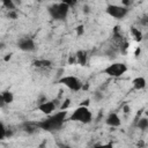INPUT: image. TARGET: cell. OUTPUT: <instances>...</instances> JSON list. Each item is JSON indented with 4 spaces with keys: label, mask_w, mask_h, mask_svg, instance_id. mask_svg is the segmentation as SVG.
Instances as JSON below:
<instances>
[{
    "label": "cell",
    "mask_w": 148,
    "mask_h": 148,
    "mask_svg": "<svg viewBox=\"0 0 148 148\" xmlns=\"http://www.w3.org/2000/svg\"><path fill=\"white\" fill-rule=\"evenodd\" d=\"M86 54H87V53H86L84 51H77V52H76V56H75V57L77 58V61H79L80 64H82V65L86 62V57H87Z\"/></svg>",
    "instance_id": "obj_16"
},
{
    "label": "cell",
    "mask_w": 148,
    "mask_h": 148,
    "mask_svg": "<svg viewBox=\"0 0 148 148\" xmlns=\"http://www.w3.org/2000/svg\"><path fill=\"white\" fill-rule=\"evenodd\" d=\"M136 126H138V128H140V130H142V131L148 130V118H147V117H141V118L138 120Z\"/></svg>",
    "instance_id": "obj_12"
},
{
    "label": "cell",
    "mask_w": 148,
    "mask_h": 148,
    "mask_svg": "<svg viewBox=\"0 0 148 148\" xmlns=\"http://www.w3.org/2000/svg\"><path fill=\"white\" fill-rule=\"evenodd\" d=\"M6 134H7V128H6L5 124H3V121H1L0 123V139L3 140L6 138Z\"/></svg>",
    "instance_id": "obj_17"
},
{
    "label": "cell",
    "mask_w": 148,
    "mask_h": 148,
    "mask_svg": "<svg viewBox=\"0 0 148 148\" xmlns=\"http://www.w3.org/2000/svg\"><path fill=\"white\" fill-rule=\"evenodd\" d=\"M146 86H147V80L143 76H136L132 80V87H133V89H135L138 91L145 89Z\"/></svg>",
    "instance_id": "obj_11"
},
{
    "label": "cell",
    "mask_w": 148,
    "mask_h": 148,
    "mask_svg": "<svg viewBox=\"0 0 148 148\" xmlns=\"http://www.w3.org/2000/svg\"><path fill=\"white\" fill-rule=\"evenodd\" d=\"M14 102V94L10 90H3L0 95V106L3 108L5 105H9Z\"/></svg>",
    "instance_id": "obj_10"
},
{
    "label": "cell",
    "mask_w": 148,
    "mask_h": 148,
    "mask_svg": "<svg viewBox=\"0 0 148 148\" xmlns=\"http://www.w3.org/2000/svg\"><path fill=\"white\" fill-rule=\"evenodd\" d=\"M34 65L37 67H49V66H51V61L46 60V59H42V60H36L34 62Z\"/></svg>",
    "instance_id": "obj_14"
},
{
    "label": "cell",
    "mask_w": 148,
    "mask_h": 148,
    "mask_svg": "<svg viewBox=\"0 0 148 148\" xmlns=\"http://www.w3.org/2000/svg\"><path fill=\"white\" fill-rule=\"evenodd\" d=\"M127 69L128 68H127V65L125 62L114 61V62H111L110 65H108L103 69V73L110 77H120L127 72Z\"/></svg>",
    "instance_id": "obj_4"
},
{
    "label": "cell",
    "mask_w": 148,
    "mask_h": 148,
    "mask_svg": "<svg viewBox=\"0 0 148 148\" xmlns=\"http://www.w3.org/2000/svg\"><path fill=\"white\" fill-rule=\"evenodd\" d=\"M66 117H67V111L66 110H60V111L56 112L54 114L50 116L49 118L38 121L36 124V126L44 130V131H47V132L57 131L64 125V123L66 120Z\"/></svg>",
    "instance_id": "obj_1"
},
{
    "label": "cell",
    "mask_w": 148,
    "mask_h": 148,
    "mask_svg": "<svg viewBox=\"0 0 148 148\" xmlns=\"http://www.w3.org/2000/svg\"><path fill=\"white\" fill-rule=\"evenodd\" d=\"M105 12L111 17H113L116 20H121V18H124L128 14V8L126 6H123V5L111 3V5H108L106 6Z\"/></svg>",
    "instance_id": "obj_6"
},
{
    "label": "cell",
    "mask_w": 148,
    "mask_h": 148,
    "mask_svg": "<svg viewBox=\"0 0 148 148\" xmlns=\"http://www.w3.org/2000/svg\"><path fill=\"white\" fill-rule=\"evenodd\" d=\"M37 110L46 116H50L56 111V103L54 101H44L40 104H38Z\"/></svg>",
    "instance_id": "obj_8"
},
{
    "label": "cell",
    "mask_w": 148,
    "mask_h": 148,
    "mask_svg": "<svg viewBox=\"0 0 148 148\" xmlns=\"http://www.w3.org/2000/svg\"><path fill=\"white\" fill-rule=\"evenodd\" d=\"M17 47L23 52H34L36 50V43L31 37H21L17 40Z\"/></svg>",
    "instance_id": "obj_7"
},
{
    "label": "cell",
    "mask_w": 148,
    "mask_h": 148,
    "mask_svg": "<svg viewBox=\"0 0 148 148\" xmlns=\"http://www.w3.org/2000/svg\"><path fill=\"white\" fill-rule=\"evenodd\" d=\"M2 5L3 7H6V9L10 10H15V3L12 0H2Z\"/></svg>",
    "instance_id": "obj_15"
},
{
    "label": "cell",
    "mask_w": 148,
    "mask_h": 148,
    "mask_svg": "<svg viewBox=\"0 0 148 148\" xmlns=\"http://www.w3.org/2000/svg\"><path fill=\"white\" fill-rule=\"evenodd\" d=\"M69 3L68 2H58V3H53L52 6L49 7V13L52 16V18L61 21L65 20L69 13Z\"/></svg>",
    "instance_id": "obj_3"
},
{
    "label": "cell",
    "mask_w": 148,
    "mask_h": 148,
    "mask_svg": "<svg viewBox=\"0 0 148 148\" xmlns=\"http://www.w3.org/2000/svg\"><path fill=\"white\" fill-rule=\"evenodd\" d=\"M69 120L80 124H89L92 120V112L88 106L80 105L76 109H74V111H72L69 116Z\"/></svg>",
    "instance_id": "obj_2"
},
{
    "label": "cell",
    "mask_w": 148,
    "mask_h": 148,
    "mask_svg": "<svg viewBox=\"0 0 148 148\" xmlns=\"http://www.w3.org/2000/svg\"><path fill=\"white\" fill-rule=\"evenodd\" d=\"M131 34H132V36L134 37V39L138 40V42H140V40L142 39V34H141V31H140L139 29L132 27V28H131Z\"/></svg>",
    "instance_id": "obj_13"
},
{
    "label": "cell",
    "mask_w": 148,
    "mask_h": 148,
    "mask_svg": "<svg viewBox=\"0 0 148 148\" xmlns=\"http://www.w3.org/2000/svg\"><path fill=\"white\" fill-rule=\"evenodd\" d=\"M94 148H113V145L108 142V143H97L94 146Z\"/></svg>",
    "instance_id": "obj_18"
},
{
    "label": "cell",
    "mask_w": 148,
    "mask_h": 148,
    "mask_svg": "<svg viewBox=\"0 0 148 148\" xmlns=\"http://www.w3.org/2000/svg\"><path fill=\"white\" fill-rule=\"evenodd\" d=\"M59 83H61L62 86H65L66 88H68L72 91H80L83 88V83L82 81L74 75H64L59 79Z\"/></svg>",
    "instance_id": "obj_5"
},
{
    "label": "cell",
    "mask_w": 148,
    "mask_h": 148,
    "mask_svg": "<svg viewBox=\"0 0 148 148\" xmlns=\"http://www.w3.org/2000/svg\"><path fill=\"white\" fill-rule=\"evenodd\" d=\"M105 123L110 127H119L121 125V119L117 112H110L105 118Z\"/></svg>",
    "instance_id": "obj_9"
}]
</instances>
